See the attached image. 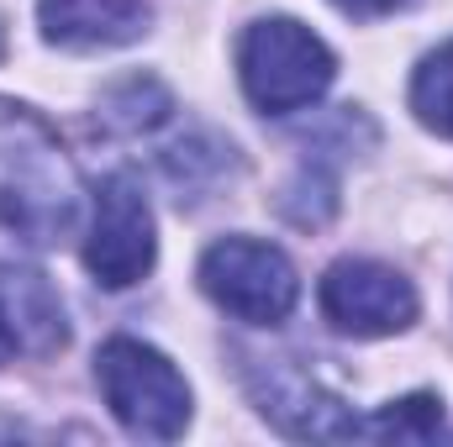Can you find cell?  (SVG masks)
Returning <instances> with one entry per match:
<instances>
[{
	"instance_id": "obj_1",
	"label": "cell",
	"mask_w": 453,
	"mask_h": 447,
	"mask_svg": "<svg viewBox=\"0 0 453 447\" xmlns=\"http://www.w3.org/2000/svg\"><path fill=\"white\" fill-rule=\"evenodd\" d=\"M85 211L80 174L42 116L0 101V231L21 247H58Z\"/></svg>"
},
{
	"instance_id": "obj_2",
	"label": "cell",
	"mask_w": 453,
	"mask_h": 447,
	"mask_svg": "<svg viewBox=\"0 0 453 447\" xmlns=\"http://www.w3.org/2000/svg\"><path fill=\"white\" fill-rule=\"evenodd\" d=\"M237 74H242L248 101L264 116H290L327 95V85L338 80V58L311 27L290 16H269L242 32Z\"/></svg>"
},
{
	"instance_id": "obj_3",
	"label": "cell",
	"mask_w": 453,
	"mask_h": 447,
	"mask_svg": "<svg viewBox=\"0 0 453 447\" xmlns=\"http://www.w3.org/2000/svg\"><path fill=\"white\" fill-rule=\"evenodd\" d=\"M96 379L111 405V416L148 443H174L190 421V384L185 374L148 342L137 337H111L96 352Z\"/></svg>"
},
{
	"instance_id": "obj_4",
	"label": "cell",
	"mask_w": 453,
	"mask_h": 447,
	"mask_svg": "<svg viewBox=\"0 0 453 447\" xmlns=\"http://www.w3.org/2000/svg\"><path fill=\"white\" fill-rule=\"evenodd\" d=\"M201 290L248 327H280L296 311L301 279L280 247L253 237H222L201 258Z\"/></svg>"
},
{
	"instance_id": "obj_5",
	"label": "cell",
	"mask_w": 453,
	"mask_h": 447,
	"mask_svg": "<svg viewBox=\"0 0 453 447\" xmlns=\"http://www.w3.org/2000/svg\"><path fill=\"white\" fill-rule=\"evenodd\" d=\"M322 316L348 337H390L417 322V290L406 274L374 258H342L322 279Z\"/></svg>"
},
{
	"instance_id": "obj_6",
	"label": "cell",
	"mask_w": 453,
	"mask_h": 447,
	"mask_svg": "<svg viewBox=\"0 0 453 447\" xmlns=\"http://www.w3.org/2000/svg\"><path fill=\"white\" fill-rule=\"evenodd\" d=\"M153 253H158V242H153V211H148L142 190L127 174H111L96 190V222H90V242H85V269L96 274V284L127 290L153 269Z\"/></svg>"
},
{
	"instance_id": "obj_7",
	"label": "cell",
	"mask_w": 453,
	"mask_h": 447,
	"mask_svg": "<svg viewBox=\"0 0 453 447\" xmlns=\"http://www.w3.org/2000/svg\"><path fill=\"white\" fill-rule=\"evenodd\" d=\"M258 400H264V416H274L290 437H353L364 432V421H353L342 411V400H333L306 368L274 358L258 379Z\"/></svg>"
},
{
	"instance_id": "obj_8",
	"label": "cell",
	"mask_w": 453,
	"mask_h": 447,
	"mask_svg": "<svg viewBox=\"0 0 453 447\" xmlns=\"http://www.w3.org/2000/svg\"><path fill=\"white\" fill-rule=\"evenodd\" d=\"M42 37L74 53L121 48L148 32V0H37Z\"/></svg>"
},
{
	"instance_id": "obj_9",
	"label": "cell",
	"mask_w": 453,
	"mask_h": 447,
	"mask_svg": "<svg viewBox=\"0 0 453 447\" xmlns=\"http://www.w3.org/2000/svg\"><path fill=\"white\" fill-rule=\"evenodd\" d=\"M0 316L11 327V342L32 358H53L69 342L64 300L37 269H0Z\"/></svg>"
},
{
	"instance_id": "obj_10",
	"label": "cell",
	"mask_w": 453,
	"mask_h": 447,
	"mask_svg": "<svg viewBox=\"0 0 453 447\" xmlns=\"http://www.w3.org/2000/svg\"><path fill=\"white\" fill-rule=\"evenodd\" d=\"M411 111L427 132L453 137V42L422 58V69L411 80Z\"/></svg>"
},
{
	"instance_id": "obj_11",
	"label": "cell",
	"mask_w": 453,
	"mask_h": 447,
	"mask_svg": "<svg viewBox=\"0 0 453 447\" xmlns=\"http://www.w3.org/2000/svg\"><path fill=\"white\" fill-rule=\"evenodd\" d=\"M164 116H169V90H164L158 80H142V74L121 80L111 95L101 101V121H106L111 132H148V126H158Z\"/></svg>"
},
{
	"instance_id": "obj_12",
	"label": "cell",
	"mask_w": 453,
	"mask_h": 447,
	"mask_svg": "<svg viewBox=\"0 0 453 447\" xmlns=\"http://www.w3.org/2000/svg\"><path fill=\"white\" fill-rule=\"evenodd\" d=\"M438 427H443V400L438 395L390 400L374 421H364L369 437H395V443H427V437H438Z\"/></svg>"
},
{
	"instance_id": "obj_13",
	"label": "cell",
	"mask_w": 453,
	"mask_h": 447,
	"mask_svg": "<svg viewBox=\"0 0 453 447\" xmlns=\"http://www.w3.org/2000/svg\"><path fill=\"white\" fill-rule=\"evenodd\" d=\"M232 148H222V142H211V137H190V142H174L169 153H164V174L174 179V190H180V201H185V190H201L211 174H222Z\"/></svg>"
},
{
	"instance_id": "obj_14",
	"label": "cell",
	"mask_w": 453,
	"mask_h": 447,
	"mask_svg": "<svg viewBox=\"0 0 453 447\" xmlns=\"http://www.w3.org/2000/svg\"><path fill=\"white\" fill-rule=\"evenodd\" d=\"M280 211H285L296 226H327V216L338 211V190H333V179H327L317 163H306V169L285 185Z\"/></svg>"
},
{
	"instance_id": "obj_15",
	"label": "cell",
	"mask_w": 453,
	"mask_h": 447,
	"mask_svg": "<svg viewBox=\"0 0 453 447\" xmlns=\"http://www.w3.org/2000/svg\"><path fill=\"white\" fill-rule=\"evenodd\" d=\"M333 5H338V11H348V16H364V21H369V16H390V11H406L411 0H333Z\"/></svg>"
},
{
	"instance_id": "obj_16",
	"label": "cell",
	"mask_w": 453,
	"mask_h": 447,
	"mask_svg": "<svg viewBox=\"0 0 453 447\" xmlns=\"http://www.w3.org/2000/svg\"><path fill=\"white\" fill-rule=\"evenodd\" d=\"M11 347H16V342H11V327H5V316H0V363L11 358Z\"/></svg>"
}]
</instances>
